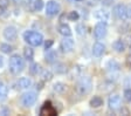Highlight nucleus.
Segmentation results:
<instances>
[{"label":"nucleus","mask_w":131,"mask_h":116,"mask_svg":"<svg viewBox=\"0 0 131 116\" xmlns=\"http://www.w3.org/2000/svg\"><path fill=\"white\" fill-rule=\"evenodd\" d=\"M25 42L28 44L32 47H38L43 44V35L38 32V30H33V29H27L25 30L22 34Z\"/></svg>","instance_id":"nucleus-1"},{"label":"nucleus","mask_w":131,"mask_h":116,"mask_svg":"<svg viewBox=\"0 0 131 116\" xmlns=\"http://www.w3.org/2000/svg\"><path fill=\"white\" fill-rule=\"evenodd\" d=\"M25 68V59L19 54H13L8 61V69L13 75H18Z\"/></svg>","instance_id":"nucleus-2"},{"label":"nucleus","mask_w":131,"mask_h":116,"mask_svg":"<svg viewBox=\"0 0 131 116\" xmlns=\"http://www.w3.org/2000/svg\"><path fill=\"white\" fill-rule=\"evenodd\" d=\"M93 89V81L89 76H82L77 82L76 90L81 96L83 95H88Z\"/></svg>","instance_id":"nucleus-3"},{"label":"nucleus","mask_w":131,"mask_h":116,"mask_svg":"<svg viewBox=\"0 0 131 116\" xmlns=\"http://www.w3.org/2000/svg\"><path fill=\"white\" fill-rule=\"evenodd\" d=\"M36 100H38V94L35 91H32V90H28L26 93H24L21 96V104L24 106L25 108H30L33 106L35 104Z\"/></svg>","instance_id":"nucleus-4"},{"label":"nucleus","mask_w":131,"mask_h":116,"mask_svg":"<svg viewBox=\"0 0 131 116\" xmlns=\"http://www.w3.org/2000/svg\"><path fill=\"white\" fill-rule=\"evenodd\" d=\"M106 33H108V24L104 21H98L94 27V36L97 40L105 38Z\"/></svg>","instance_id":"nucleus-5"},{"label":"nucleus","mask_w":131,"mask_h":116,"mask_svg":"<svg viewBox=\"0 0 131 116\" xmlns=\"http://www.w3.org/2000/svg\"><path fill=\"white\" fill-rule=\"evenodd\" d=\"M114 15L117 18L118 20L125 21L129 20L128 18V6L123 5V4H118L114 7Z\"/></svg>","instance_id":"nucleus-6"},{"label":"nucleus","mask_w":131,"mask_h":116,"mask_svg":"<svg viewBox=\"0 0 131 116\" xmlns=\"http://www.w3.org/2000/svg\"><path fill=\"white\" fill-rule=\"evenodd\" d=\"M75 47V41L71 36H63V39L61 40L60 44V49L63 53H70L74 50Z\"/></svg>","instance_id":"nucleus-7"},{"label":"nucleus","mask_w":131,"mask_h":116,"mask_svg":"<svg viewBox=\"0 0 131 116\" xmlns=\"http://www.w3.org/2000/svg\"><path fill=\"white\" fill-rule=\"evenodd\" d=\"M3 36L5 40L9 42H13L18 38V29L14 26H6L3 30Z\"/></svg>","instance_id":"nucleus-8"},{"label":"nucleus","mask_w":131,"mask_h":116,"mask_svg":"<svg viewBox=\"0 0 131 116\" xmlns=\"http://www.w3.org/2000/svg\"><path fill=\"white\" fill-rule=\"evenodd\" d=\"M60 9H61V7L59 5V3L54 1V0L48 1L47 5L45 6V11H46V14L48 17H55V15H57V14L60 13Z\"/></svg>","instance_id":"nucleus-9"},{"label":"nucleus","mask_w":131,"mask_h":116,"mask_svg":"<svg viewBox=\"0 0 131 116\" xmlns=\"http://www.w3.org/2000/svg\"><path fill=\"white\" fill-rule=\"evenodd\" d=\"M33 85V81L30 80V77H20L19 80L15 82V88L19 89V90H24V89H28L30 88Z\"/></svg>","instance_id":"nucleus-10"},{"label":"nucleus","mask_w":131,"mask_h":116,"mask_svg":"<svg viewBox=\"0 0 131 116\" xmlns=\"http://www.w3.org/2000/svg\"><path fill=\"white\" fill-rule=\"evenodd\" d=\"M121 102H122V99L118 94H114L109 97L108 100V106L111 110H118L121 108Z\"/></svg>","instance_id":"nucleus-11"},{"label":"nucleus","mask_w":131,"mask_h":116,"mask_svg":"<svg viewBox=\"0 0 131 116\" xmlns=\"http://www.w3.org/2000/svg\"><path fill=\"white\" fill-rule=\"evenodd\" d=\"M94 17L97 20H100V21L106 22V21H109V19H110V12L105 8H98L94 12Z\"/></svg>","instance_id":"nucleus-12"},{"label":"nucleus","mask_w":131,"mask_h":116,"mask_svg":"<svg viewBox=\"0 0 131 116\" xmlns=\"http://www.w3.org/2000/svg\"><path fill=\"white\" fill-rule=\"evenodd\" d=\"M56 113H57L56 109H55L54 106L49 101L45 102V104L42 106V108L40 110V115H56Z\"/></svg>","instance_id":"nucleus-13"},{"label":"nucleus","mask_w":131,"mask_h":116,"mask_svg":"<svg viewBox=\"0 0 131 116\" xmlns=\"http://www.w3.org/2000/svg\"><path fill=\"white\" fill-rule=\"evenodd\" d=\"M104 50H105V46L102 42H95L93 45V54L96 58H101L104 54Z\"/></svg>","instance_id":"nucleus-14"},{"label":"nucleus","mask_w":131,"mask_h":116,"mask_svg":"<svg viewBox=\"0 0 131 116\" xmlns=\"http://www.w3.org/2000/svg\"><path fill=\"white\" fill-rule=\"evenodd\" d=\"M121 68L119 64H118L116 60H114V59H111V60H109L108 62L105 64V69L108 70V72L110 73H115V72H118Z\"/></svg>","instance_id":"nucleus-15"},{"label":"nucleus","mask_w":131,"mask_h":116,"mask_svg":"<svg viewBox=\"0 0 131 116\" xmlns=\"http://www.w3.org/2000/svg\"><path fill=\"white\" fill-rule=\"evenodd\" d=\"M57 32L62 36H71V34H73L71 28L67 24H60V25L57 26Z\"/></svg>","instance_id":"nucleus-16"},{"label":"nucleus","mask_w":131,"mask_h":116,"mask_svg":"<svg viewBox=\"0 0 131 116\" xmlns=\"http://www.w3.org/2000/svg\"><path fill=\"white\" fill-rule=\"evenodd\" d=\"M125 47H126V45L124 44V41L121 40V39H117V40H115V41L112 42V49L117 53H123L125 50Z\"/></svg>","instance_id":"nucleus-17"},{"label":"nucleus","mask_w":131,"mask_h":116,"mask_svg":"<svg viewBox=\"0 0 131 116\" xmlns=\"http://www.w3.org/2000/svg\"><path fill=\"white\" fill-rule=\"evenodd\" d=\"M56 58H57V53L56 50L49 48V49H46V55H45V59H46L47 62L49 64H54L56 61Z\"/></svg>","instance_id":"nucleus-18"},{"label":"nucleus","mask_w":131,"mask_h":116,"mask_svg":"<svg viewBox=\"0 0 131 116\" xmlns=\"http://www.w3.org/2000/svg\"><path fill=\"white\" fill-rule=\"evenodd\" d=\"M24 59L26 61H29V62H32L33 60H34V49L32 48V46H29V47H25L24 49Z\"/></svg>","instance_id":"nucleus-19"},{"label":"nucleus","mask_w":131,"mask_h":116,"mask_svg":"<svg viewBox=\"0 0 131 116\" xmlns=\"http://www.w3.org/2000/svg\"><path fill=\"white\" fill-rule=\"evenodd\" d=\"M53 90L55 93H57V94H62V93H64L67 90V85L61 82V81H57V82H55L53 85Z\"/></svg>","instance_id":"nucleus-20"},{"label":"nucleus","mask_w":131,"mask_h":116,"mask_svg":"<svg viewBox=\"0 0 131 116\" xmlns=\"http://www.w3.org/2000/svg\"><path fill=\"white\" fill-rule=\"evenodd\" d=\"M89 106L91 108H100L103 106V99L101 96H94L90 99Z\"/></svg>","instance_id":"nucleus-21"},{"label":"nucleus","mask_w":131,"mask_h":116,"mask_svg":"<svg viewBox=\"0 0 131 116\" xmlns=\"http://www.w3.org/2000/svg\"><path fill=\"white\" fill-rule=\"evenodd\" d=\"M30 7H32V9L34 12H40L42 11V9L45 8V3L43 0H33L32 5H30Z\"/></svg>","instance_id":"nucleus-22"},{"label":"nucleus","mask_w":131,"mask_h":116,"mask_svg":"<svg viewBox=\"0 0 131 116\" xmlns=\"http://www.w3.org/2000/svg\"><path fill=\"white\" fill-rule=\"evenodd\" d=\"M54 72L56 74H66L67 73V66L61 62H56L54 65Z\"/></svg>","instance_id":"nucleus-23"},{"label":"nucleus","mask_w":131,"mask_h":116,"mask_svg":"<svg viewBox=\"0 0 131 116\" xmlns=\"http://www.w3.org/2000/svg\"><path fill=\"white\" fill-rule=\"evenodd\" d=\"M41 72H42L41 65L36 64V62H34V64L30 65V67H29V73H30L32 75H39V74H41Z\"/></svg>","instance_id":"nucleus-24"},{"label":"nucleus","mask_w":131,"mask_h":116,"mask_svg":"<svg viewBox=\"0 0 131 116\" xmlns=\"http://www.w3.org/2000/svg\"><path fill=\"white\" fill-rule=\"evenodd\" d=\"M8 95V88L4 82H0V101H3Z\"/></svg>","instance_id":"nucleus-25"},{"label":"nucleus","mask_w":131,"mask_h":116,"mask_svg":"<svg viewBox=\"0 0 131 116\" xmlns=\"http://www.w3.org/2000/svg\"><path fill=\"white\" fill-rule=\"evenodd\" d=\"M0 52L4 53V54H9V53L13 52V47L9 44L3 42V44H0Z\"/></svg>","instance_id":"nucleus-26"},{"label":"nucleus","mask_w":131,"mask_h":116,"mask_svg":"<svg viewBox=\"0 0 131 116\" xmlns=\"http://www.w3.org/2000/svg\"><path fill=\"white\" fill-rule=\"evenodd\" d=\"M67 18H68V20H70V21H77V20L80 19V14H79V12H76V11H71L68 13Z\"/></svg>","instance_id":"nucleus-27"},{"label":"nucleus","mask_w":131,"mask_h":116,"mask_svg":"<svg viewBox=\"0 0 131 116\" xmlns=\"http://www.w3.org/2000/svg\"><path fill=\"white\" fill-rule=\"evenodd\" d=\"M41 77H42L43 81H49V80H52L53 74L50 70H42L41 72Z\"/></svg>","instance_id":"nucleus-28"},{"label":"nucleus","mask_w":131,"mask_h":116,"mask_svg":"<svg viewBox=\"0 0 131 116\" xmlns=\"http://www.w3.org/2000/svg\"><path fill=\"white\" fill-rule=\"evenodd\" d=\"M123 99L125 102H131V88H128L123 93Z\"/></svg>","instance_id":"nucleus-29"},{"label":"nucleus","mask_w":131,"mask_h":116,"mask_svg":"<svg viewBox=\"0 0 131 116\" xmlns=\"http://www.w3.org/2000/svg\"><path fill=\"white\" fill-rule=\"evenodd\" d=\"M8 17H9V12H8V9L0 6V19H6V18H8Z\"/></svg>","instance_id":"nucleus-30"},{"label":"nucleus","mask_w":131,"mask_h":116,"mask_svg":"<svg viewBox=\"0 0 131 116\" xmlns=\"http://www.w3.org/2000/svg\"><path fill=\"white\" fill-rule=\"evenodd\" d=\"M76 33L80 34V35L85 34V26L83 25V24H80V25L76 26Z\"/></svg>","instance_id":"nucleus-31"},{"label":"nucleus","mask_w":131,"mask_h":116,"mask_svg":"<svg viewBox=\"0 0 131 116\" xmlns=\"http://www.w3.org/2000/svg\"><path fill=\"white\" fill-rule=\"evenodd\" d=\"M53 44H54L53 40H47V41L45 42V49H49V48H52Z\"/></svg>","instance_id":"nucleus-32"},{"label":"nucleus","mask_w":131,"mask_h":116,"mask_svg":"<svg viewBox=\"0 0 131 116\" xmlns=\"http://www.w3.org/2000/svg\"><path fill=\"white\" fill-rule=\"evenodd\" d=\"M125 66L128 67L129 69H131V54H129L125 59Z\"/></svg>","instance_id":"nucleus-33"},{"label":"nucleus","mask_w":131,"mask_h":116,"mask_svg":"<svg viewBox=\"0 0 131 116\" xmlns=\"http://www.w3.org/2000/svg\"><path fill=\"white\" fill-rule=\"evenodd\" d=\"M8 5H9V0H0V6H1V7L7 8Z\"/></svg>","instance_id":"nucleus-34"},{"label":"nucleus","mask_w":131,"mask_h":116,"mask_svg":"<svg viewBox=\"0 0 131 116\" xmlns=\"http://www.w3.org/2000/svg\"><path fill=\"white\" fill-rule=\"evenodd\" d=\"M4 65H5V60H4L3 55H0V69L4 67Z\"/></svg>","instance_id":"nucleus-35"},{"label":"nucleus","mask_w":131,"mask_h":116,"mask_svg":"<svg viewBox=\"0 0 131 116\" xmlns=\"http://www.w3.org/2000/svg\"><path fill=\"white\" fill-rule=\"evenodd\" d=\"M128 18L131 19V4L128 6Z\"/></svg>","instance_id":"nucleus-36"},{"label":"nucleus","mask_w":131,"mask_h":116,"mask_svg":"<svg viewBox=\"0 0 131 116\" xmlns=\"http://www.w3.org/2000/svg\"><path fill=\"white\" fill-rule=\"evenodd\" d=\"M126 42H128V48L131 50V36H129L128 40H126Z\"/></svg>","instance_id":"nucleus-37"},{"label":"nucleus","mask_w":131,"mask_h":116,"mask_svg":"<svg viewBox=\"0 0 131 116\" xmlns=\"http://www.w3.org/2000/svg\"><path fill=\"white\" fill-rule=\"evenodd\" d=\"M69 1H73V0H69Z\"/></svg>","instance_id":"nucleus-38"},{"label":"nucleus","mask_w":131,"mask_h":116,"mask_svg":"<svg viewBox=\"0 0 131 116\" xmlns=\"http://www.w3.org/2000/svg\"><path fill=\"white\" fill-rule=\"evenodd\" d=\"M77 1H79V0H77Z\"/></svg>","instance_id":"nucleus-39"}]
</instances>
